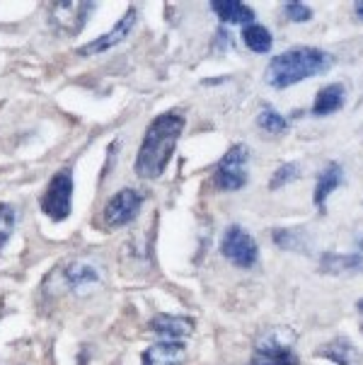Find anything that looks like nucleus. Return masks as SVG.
Returning a JSON list of instances; mask_svg holds the SVG:
<instances>
[{
	"label": "nucleus",
	"instance_id": "f8f14e48",
	"mask_svg": "<svg viewBox=\"0 0 363 365\" xmlns=\"http://www.w3.org/2000/svg\"><path fill=\"white\" fill-rule=\"evenodd\" d=\"M347 104V85L329 83L317 92L315 104H312V116H329L337 114Z\"/></svg>",
	"mask_w": 363,
	"mask_h": 365
},
{
	"label": "nucleus",
	"instance_id": "4be33fe9",
	"mask_svg": "<svg viewBox=\"0 0 363 365\" xmlns=\"http://www.w3.org/2000/svg\"><path fill=\"white\" fill-rule=\"evenodd\" d=\"M300 175V165L298 163H284L279 167V170L272 175V182H269V189H281L286 187L288 182H293V179H298Z\"/></svg>",
	"mask_w": 363,
	"mask_h": 365
},
{
	"label": "nucleus",
	"instance_id": "f257e3e1",
	"mask_svg": "<svg viewBox=\"0 0 363 365\" xmlns=\"http://www.w3.org/2000/svg\"><path fill=\"white\" fill-rule=\"evenodd\" d=\"M184 131V114L177 109H170L165 114L155 116L143 135V143L136 155V175L140 179H158L168 167L172 153H175L180 135Z\"/></svg>",
	"mask_w": 363,
	"mask_h": 365
},
{
	"label": "nucleus",
	"instance_id": "0eeeda50",
	"mask_svg": "<svg viewBox=\"0 0 363 365\" xmlns=\"http://www.w3.org/2000/svg\"><path fill=\"white\" fill-rule=\"evenodd\" d=\"M61 278H63V286L68 290L85 295L104 281V266L88 257L73 259V262H68L61 269Z\"/></svg>",
	"mask_w": 363,
	"mask_h": 365
},
{
	"label": "nucleus",
	"instance_id": "393cba45",
	"mask_svg": "<svg viewBox=\"0 0 363 365\" xmlns=\"http://www.w3.org/2000/svg\"><path fill=\"white\" fill-rule=\"evenodd\" d=\"M359 312H361V327H363V300H359Z\"/></svg>",
	"mask_w": 363,
	"mask_h": 365
},
{
	"label": "nucleus",
	"instance_id": "f3484780",
	"mask_svg": "<svg viewBox=\"0 0 363 365\" xmlns=\"http://www.w3.org/2000/svg\"><path fill=\"white\" fill-rule=\"evenodd\" d=\"M322 271H329L334 276H344V274H356V271H363V255H324L322 257Z\"/></svg>",
	"mask_w": 363,
	"mask_h": 365
},
{
	"label": "nucleus",
	"instance_id": "5701e85b",
	"mask_svg": "<svg viewBox=\"0 0 363 365\" xmlns=\"http://www.w3.org/2000/svg\"><path fill=\"white\" fill-rule=\"evenodd\" d=\"M286 15L291 22H307L312 17V10L307 8L305 3H298V0H291L286 3Z\"/></svg>",
	"mask_w": 363,
	"mask_h": 365
},
{
	"label": "nucleus",
	"instance_id": "2eb2a0df",
	"mask_svg": "<svg viewBox=\"0 0 363 365\" xmlns=\"http://www.w3.org/2000/svg\"><path fill=\"white\" fill-rule=\"evenodd\" d=\"M211 10L223 24H255V10L240 0H211Z\"/></svg>",
	"mask_w": 363,
	"mask_h": 365
},
{
	"label": "nucleus",
	"instance_id": "7ed1b4c3",
	"mask_svg": "<svg viewBox=\"0 0 363 365\" xmlns=\"http://www.w3.org/2000/svg\"><path fill=\"white\" fill-rule=\"evenodd\" d=\"M293 331L291 329H272L257 339L252 365H298L300 358L293 349Z\"/></svg>",
	"mask_w": 363,
	"mask_h": 365
},
{
	"label": "nucleus",
	"instance_id": "dca6fc26",
	"mask_svg": "<svg viewBox=\"0 0 363 365\" xmlns=\"http://www.w3.org/2000/svg\"><path fill=\"white\" fill-rule=\"evenodd\" d=\"M187 351L177 341H160L143 354V365H184Z\"/></svg>",
	"mask_w": 363,
	"mask_h": 365
},
{
	"label": "nucleus",
	"instance_id": "6ab92c4d",
	"mask_svg": "<svg viewBox=\"0 0 363 365\" xmlns=\"http://www.w3.org/2000/svg\"><path fill=\"white\" fill-rule=\"evenodd\" d=\"M257 126H260L262 131L272 133V135H281V133L288 131V119H286V116H281L276 109L264 107L260 111V116H257Z\"/></svg>",
	"mask_w": 363,
	"mask_h": 365
},
{
	"label": "nucleus",
	"instance_id": "a211bd4d",
	"mask_svg": "<svg viewBox=\"0 0 363 365\" xmlns=\"http://www.w3.org/2000/svg\"><path fill=\"white\" fill-rule=\"evenodd\" d=\"M242 41L247 44L250 51H255V53H267V51H272V46H274V36L272 32H269L264 24H247V27L242 29Z\"/></svg>",
	"mask_w": 363,
	"mask_h": 365
},
{
	"label": "nucleus",
	"instance_id": "b1692460",
	"mask_svg": "<svg viewBox=\"0 0 363 365\" xmlns=\"http://www.w3.org/2000/svg\"><path fill=\"white\" fill-rule=\"evenodd\" d=\"M354 12H356V17L363 22V0H359V3H354Z\"/></svg>",
	"mask_w": 363,
	"mask_h": 365
},
{
	"label": "nucleus",
	"instance_id": "9b49d317",
	"mask_svg": "<svg viewBox=\"0 0 363 365\" xmlns=\"http://www.w3.org/2000/svg\"><path fill=\"white\" fill-rule=\"evenodd\" d=\"M150 331H155L163 341H177L182 344L194 334V319L184 314H155L150 319Z\"/></svg>",
	"mask_w": 363,
	"mask_h": 365
},
{
	"label": "nucleus",
	"instance_id": "423d86ee",
	"mask_svg": "<svg viewBox=\"0 0 363 365\" xmlns=\"http://www.w3.org/2000/svg\"><path fill=\"white\" fill-rule=\"evenodd\" d=\"M41 210L48 215L51 220H66L73 210V170L56 172L48 182L46 191L41 194Z\"/></svg>",
	"mask_w": 363,
	"mask_h": 365
},
{
	"label": "nucleus",
	"instance_id": "6e6552de",
	"mask_svg": "<svg viewBox=\"0 0 363 365\" xmlns=\"http://www.w3.org/2000/svg\"><path fill=\"white\" fill-rule=\"evenodd\" d=\"M143 206V194L136 189H121L116 191L112 199L107 201V206L102 210V218L109 227H124L128 222L136 220Z\"/></svg>",
	"mask_w": 363,
	"mask_h": 365
},
{
	"label": "nucleus",
	"instance_id": "39448f33",
	"mask_svg": "<svg viewBox=\"0 0 363 365\" xmlns=\"http://www.w3.org/2000/svg\"><path fill=\"white\" fill-rule=\"evenodd\" d=\"M220 255L237 269H252L260 262V245L242 225H227L220 240Z\"/></svg>",
	"mask_w": 363,
	"mask_h": 365
},
{
	"label": "nucleus",
	"instance_id": "412c9836",
	"mask_svg": "<svg viewBox=\"0 0 363 365\" xmlns=\"http://www.w3.org/2000/svg\"><path fill=\"white\" fill-rule=\"evenodd\" d=\"M15 222H17L15 208L8 206V203H0V250L8 245L12 230H15Z\"/></svg>",
	"mask_w": 363,
	"mask_h": 365
},
{
	"label": "nucleus",
	"instance_id": "f03ea898",
	"mask_svg": "<svg viewBox=\"0 0 363 365\" xmlns=\"http://www.w3.org/2000/svg\"><path fill=\"white\" fill-rule=\"evenodd\" d=\"M334 66V56L317 46H295L274 56L264 71V83L269 88L286 90L291 85L303 83L307 78H317Z\"/></svg>",
	"mask_w": 363,
	"mask_h": 365
},
{
	"label": "nucleus",
	"instance_id": "1a4fd4ad",
	"mask_svg": "<svg viewBox=\"0 0 363 365\" xmlns=\"http://www.w3.org/2000/svg\"><path fill=\"white\" fill-rule=\"evenodd\" d=\"M92 10L95 3H51V22L63 34H78Z\"/></svg>",
	"mask_w": 363,
	"mask_h": 365
},
{
	"label": "nucleus",
	"instance_id": "aec40b11",
	"mask_svg": "<svg viewBox=\"0 0 363 365\" xmlns=\"http://www.w3.org/2000/svg\"><path fill=\"white\" fill-rule=\"evenodd\" d=\"M274 242L276 247H281V250H286V252H305L307 237H303V230L281 227V230H274Z\"/></svg>",
	"mask_w": 363,
	"mask_h": 365
},
{
	"label": "nucleus",
	"instance_id": "9d476101",
	"mask_svg": "<svg viewBox=\"0 0 363 365\" xmlns=\"http://www.w3.org/2000/svg\"><path fill=\"white\" fill-rule=\"evenodd\" d=\"M136 20H138V12L131 8L119 22L114 24L112 29H109L107 34L100 36V39H95V41H90V44L80 46L78 53L80 56H95V53H104V51H109V48H114L116 44H121V41H124L126 36L131 34V29H133V24H136Z\"/></svg>",
	"mask_w": 363,
	"mask_h": 365
},
{
	"label": "nucleus",
	"instance_id": "20e7f679",
	"mask_svg": "<svg viewBox=\"0 0 363 365\" xmlns=\"http://www.w3.org/2000/svg\"><path fill=\"white\" fill-rule=\"evenodd\" d=\"M250 148L245 143L232 145L213 167V184L220 191H237L247 184Z\"/></svg>",
	"mask_w": 363,
	"mask_h": 365
},
{
	"label": "nucleus",
	"instance_id": "ddd939ff",
	"mask_svg": "<svg viewBox=\"0 0 363 365\" xmlns=\"http://www.w3.org/2000/svg\"><path fill=\"white\" fill-rule=\"evenodd\" d=\"M317 356L319 358H329L332 363L337 365H361V351L356 349V346L349 341L347 336H337L332 339L329 344L319 346L317 349Z\"/></svg>",
	"mask_w": 363,
	"mask_h": 365
},
{
	"label": "nucleus",
	"instance_id": "4468645a",
	"mask_svg": "<svg viewBox=\"0 0 363 365\" xmlns=\"http://www.w3.org/2000/svg\"><path fill=\"white\" fill-rule=\"evenodd\" d=\"M342 182H344V170H342L339 163H329L317 175V184H315L312 201H315V206L322 210V213H324V201H327L329 196L342 187Z\"/></svg>",
	"mask_w": 363,
	"mask_h": 365
}]
</instances>
